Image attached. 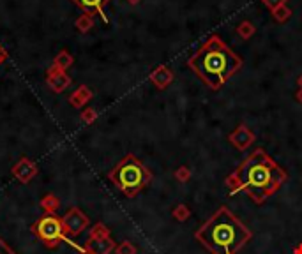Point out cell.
Wrapping results in <instances>:
<instances>
[{
    "label": "cell",
    "instance_id": "cell-1",
    "mask_svg": "<svg viewBox=\"0 0 302 254\" xmlns=\"http://www.w3.org/2000/svg\"><path fill=\"white\" fill-rule=\"evenodd\" d=\"M288 180V173L263 148H256L226 176L230 193H246L253 203L262 205Z\"/></svg>",
    "mask_w": 302,
    "mask_h": 254
},
{
    "label": "cell",
    "instance_id": "cell-22",
    "mask_svg": "<svg viewBox=\"0 0 302 254\" xmlns=\"http://www.w3.org/2000/svg\"><path fill=\"white\" fill-rule=\"evenodd\" d=\"M293 254H302V242H301V244L295 245V247H293Z\"/></svg>",
    "mask_w": 302,
    "mask_h": 254
},
{
    "label": "cell",
    "instance_id": "cell-21",
    "mask_svg": "<svg viewBox=\"0 0 302 254\" xmlns=\"http://www.w3.org/2000/svg\"><path fill=\"white\" fill-rule=\"evenodd\" d=\"M5 59H7V53H5V50H4V48L0 46V64H2V62H4Z\"/></svg>",
    "mask_w": 302,
    "mask_h": 254
},
{
    "label": "cell",
    "instance_id": "cell-5",
    "mask_svg": "<svg viewBox=\"0 0 302 254\" xmlns=\"http://www.w3.org/2000/svg\"><path fill=\"white\" fill-rule=\"evenodd\" d=\"M34 231H36V235L41 238V242L46 247L53 249L57 245L60 244L64 240V226H62V219L57 217V215H50L46 214L44 217H41L38 222H36V226H34Z\"/></svg>",
    "mask_w": 302,
    "mask_h": 254
},
{
    "label": "cell",
    "instance_id": "cell-15",
    "mask_svg": "<svg viewBox=\"0 0 302 254\" xmlns=\"http://www.w3.org/2000/svg\"><path fill=\"white\" fill-rule=\"evenodd\" d=\"M110 235H112L110 230L102 222H98L96 226H92V230L88 233V238H102V236H110Z\"/></svg>",
    "mask_w": 302,
    "mask_h": 254
},
{
    "label": "cell",
    "instance_id": "cell-20",
    "mask_svg": "<svg viewBox=\"0 0 302 254\" xmlns=\"http://www.w3.org/2000/svg\"><path fill=\"white\" fill-rule=\"evenodd\" d=\"M81 118H83L85 122H92L94 118H96V113H94V110H87L83 115H81Z\"/></svg>",
    "mask_w": 302,
    "mask_h": 254
},
{
    "label": "cell",
    "instance_id": "cell-17",
    "mask_svg": "<svg viewBox=\"0 0 302 254\" xmlns=\"http://www.w3.org/2000/svg\"><path fill=\"white\" fill-rule=\"evenodd\" d=\"M71 64H73L71 55H67V53H60V55L57 57V60H55V69L64 71V69H67Z\"/></svg>",
    "mask_w": 302,
    "mask_h": 254
},
{
    "label": "cell",
    "instance_id": "cell-14",
    "mask_svg": "<svg viewBox=\"0 0 302 254\" xmlns=\"http://www.w3.org/2000/svg\"><path fill=\"white\" fill-rule=\"evenodd\" d=\"M172 214H173V219H175V221H179V222H184V221H187V219L191 217L189 207H187V205H184V203L177 205V207L173 208Z\"/></svg>",
    "mask_w": 302,
    "mask_h": 254
},
{
    "label": "cell",
    "instance_id": "cell-7",
    "mask_svg": "<svg viewBox=\"0 0 302 254\" xmlns=\"http://www.w3.org/2000/svg\"><path fill=\"white\" fill-rule=\"evenodd\" d=\"M13 175L16 176L21 184H28L34 176L38 175V166H36V162L30 161L28 157H21L13 166Z\"/></svg>",
    "mask_w": 302,
    "mask_h": 254
},
{
    "label": "cell",
    "instance_id": "cell-11",
    "mask_svg": "<svg viewBox=\"0 0 302 254\" xmlns=\"http://www.w3.org/2000/svg\"><path fill=\"white\" fill-rule=\"evenodd\" d=\"M41 208L46 214H50V215H57L59 208H60V199L57 198L55 194H51V193L46 194V196L41 199Z\"/></svg>",
    "mask_w": 302,
    "mask_h": 254
},
{
    "label": "cell",
    "instance_id": "cell-6",
    "mask_svg": "<svg viewBox=\"0 0 302 254\" xmlns=\"http://www.w3.org/2000/svg\"><path fill=\"white\" fill-rule=\"evenodd\" d=\"M62 226H64L65 236H78L90 226V219L85 215L78 207H71L67 212L62 215Z\"/></svg>",
    "mask_w": 302,
    "mask_h": 254
},
{
    "label": "cell",
    "instance_id": "cell-16",
    "mask_svg": "<svg viewBox=\"0 0 302 254\" xmlns=\"http://www.w3.org/2000/svg\"><path fill=\"white\" fill-rule=\"evenodd\" d=\"M113 253H115V254H136V247H135V244H133V242L124 240V242H121V244L117 245Z\"/></svg>",
    "mask_w": 302,
    "mask_h": 254
},
{
    "label": "cell",
    "instance_id": "cell-13",
    "mask_svg": "<svg viewBox=\"0 0 302 254\" xmlns=\"http://www.w3.org/2000/svg\"><path fill=\"white\" fill-rule=\"evenodd\" d=\"M90 96H92V94H90V90H88L87 87H80L78 90H76V92L71 96V104H73L75 108L83 106L85 102L90 99Z\"/></svg>",
    "mask_w": 302,
    "mask_h": 254
},
{
    "label": "cell",
    "instance_id": "cell-8",
    "mask_svg": "<svg viewBox=\"0 0 302 254\" xmlns=\"http://www.w3.org/2000/svg\"><path fill=\"white\" fill-rule=\"evenodd\" d=\"M83 247L90 254H112L115 251L117 244L112 238V235H110V236H102V238H88Z\"/></svg>",
    "mask_w": 302,
    "mask_h": 254
},
{
    "label": "cell",
    "instance_id": "cell-12",
    "mask_svg": "<svg viewBox=\"0 0 302 254\" xmlns=\"http://www.w3.org/2000/svg\"><path fill=\"white\" fill-rule=\"evenodd\" d=\"M75 2L81 7V9L98 11L102 18H104V11H102V7H104V4H106L108 0H75Z\"/></svg>",
    "mask_w": 302,
    "mask_h": 254
},
{
    "label": "cell",
    "instance_id": "cell-2",
    "mask_svg": "<svg viewBox=\"0 0 302 254\" xmlns=\"http://www.w3.org/2000/svg\"><path fill=\"white\" fill-rule=\"evenodd\" d=\"M195 238L210 254H237L253 238V233L230 208L219 207L196 230Z\"/></svg>",
    "mask_w": 302,
    "mask_h": 254
},
{
    "label": "cell",
    "instance_id": "cell-3",
    "mask_svg": "<svg viewBox=\"0 0 302 254\" xmlns=\"http://www.w3.org/2000/svg\"><path fill=\"white\" fill-rule=\"evenodd\" d=\"M189 65L212 90H218L241 69L242 60L214 36L198 50L189 60Z\"/></svg>",
    "mask_w": 302,
    "mask_h": 254
},
{
    "label": "cell",
    "instance_id": "cell-4",
    "mask_svg": "<svg viewBox=\"0 0 302 254\" xmlns=\"http://www.w3.org/2000/svg\"><path fill=\"white\" fill-rule=\"evenodd\" d=\"M108 178L127 198H135L152 182V173L140 159L129 154L108 173Z\"/></svg>",
    "mask_w": 302,
    "mask_h": 254
},
{
    "label": "cell",
    "instance_id": "cell-19",
    "mask_svg": "<svg viewBox=\"0 0 302 254\" xmlns=\"http://www.w3.org/2000/svg\"><path fill=\"white\" fill-rule=\"evenodd\" d=\"M152 79L156 81V85H158L159 88H164L168 81L172 79V76H170V74H166V73H158V74H154Z\"/></svg>",
    "mask_w": 302,
    "mask_h": 254
},
{
    "label": "cell",
    "instance_id": "cell-9",
    "mask_svg": "<svg viewBox=\"0 0 302 254\" xmlns=\"http://www.w3.org/2000/svg\"><path fill=\"white\" fill-rule=\"evenodd\" d=\"M253 139H255L253 133L249 129H246L244 125H241V127H239L235 133L230 134V141H232V143L235 145L239 150H246V148L253 143Z\"/></svg>",
    "mask_w": 302,
    "mask_h": 254
},
{
    "label": "cell",
    "instance_id": "cell-23",
    "mask_svg": "<svg viewBox=\"0 0 302 254\" xmlns=\"http://www.w3.org/2000/svg\"><path fill=\"white\" fill-rule=\"evenodd\" d=\"M78 254H90V253H88V251H85V247H83V251H81V253H78Z\"/></svg>",
    "mask_w": 302,
    "mask_h": 254
},
{
    "label": "cell",
    "instance_id": "cell-10",
    "mask_svg": "<svg viewBox=\"0 0 302 254\" xmlns=\"http://www.w3.org/2000/svg\"><path fill=\"white\" fill-rule=\"evenodd\" d=\"M71 83V78L64 71H59V69H51V73L48 74V85L51 87V90H55V92H62L65 88L69 87Z\"/></svg>",
    "mask_w": 302,
    "mask_h": 254
},
{
    "label": "cell",
    "instance_id": "cell-24",
    "mask_svg": "<svg viewBox=\"0 0 302 254\" xmlns=\"http://www.w3.org/2000/svg\"><path fill=\"white\" fill-rule=\"evenodd\" d=\"M299 99H301V102H302V92H301V94H299Z\"/></svg>",
    "mask_w": 302,
    "mask_h": 254
},
{
    "label": "cell",
    "instance_id": "cell-18",
    "mask_svg": "<svg viewBox=\"0 0 302 254\" xmlns=\"http://www.w3.org/2000/svg\"><path fill=\"white\" fill-rule=\"evenodd\" d=\"M175 178L181 184H186L187 180L191 178V171H189V168H186V166H181L179 170L175 171Z\"/></svg>",
    "mask_w": 302,
    "mask_h": 254
}]
</instances>
